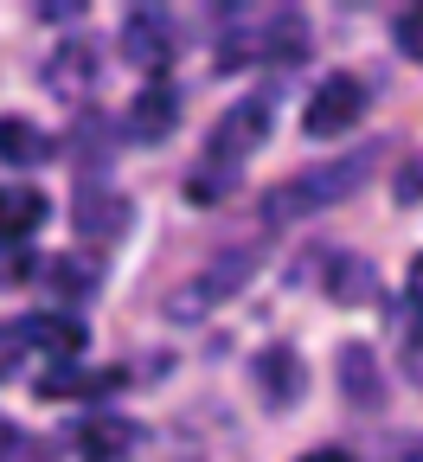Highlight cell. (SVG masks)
Returning <instances> with one entry per match:
<instances>
[{
    "instance_id": "15",
    "label": "cell",
    "mask_w": 423,
    "mask_h": 462,
    "mask_svg": "<svg viewBox=\"0 0 423 462\" xmlns=\"http://www.w3.org/2000/svg\"><path fill=\"white\" fill-rule=\"evenodd\" d=\"M51 154H58V142L39 123H26V116H0V161H7V167H39Z\"/></svg>"
},
{
    "instance_id": "17",
    "label": "cell",
    "mask_w": 423,
    "mask_h": 462,
    "mask_svg": "<svg viewBox=\"0 0 423 462\" xmlns=\"http://www.w3.org/2000/svg\"><path fill=\"white\" fill-rule=\"evenodd\" d=\"M45 225V193L32 187H0V245H26Z\"/></svg>"
},
{
    "instance_id": "13",
    "label": "cell",
    "mask_w": 423,
    "mask_h": 462,
    "mask_svg": "<svg viewBox=\"0 0 423 462\" xmlns=\"http://www.w3.org/2000/svg\"><path fill=\"white\" fill-rule=\"evenodd\" d=\"M20 340H26V354H45L51 366H65L84 354V328L71 315H26L20 321Z\"/></svg>"
},
{
    "instance_id": "30",
    "label": "cell",
    "mask_w": 423,
    "mask_h": 462,
    "mask_svg": "<svg viewBox=\"0 0 423 462\" xmlns=\"http://www.w3.org/2000/svg\"><path fill=\"white\" fill-rule=\"evenodd\" d=\"M7 437H14V424H7V418H0V449H7Z\"/></svg>"
},
{
    "instance_id": "1",
    "label": "cell",
    "mask_w": 423,
    "mask_h": 462,
    "mask_svg": "<svg viewBox=\"0 0 423 462\" xmlns=\"http://www.w3.org/2000/svg\"><path fill=\"white\" fill-rule=\"evenodd\" d=\"M372 161H379V148H359V154H340V161H327V167H301V173H289V180H276L270 193H263V225H301V218H321L327 206H340V199H353L359 193V180L372 173Z\"/></svg>"
},
{
    "instance_id": "18",
    "label": "cell",
    "mask_w": 423,
    "mask_h": 462,
    "mask_svg": "<svg viewBox=\"0 0 423 462\" xmlns=\"http://www.w3.org/2000/svg\"><path fill=\"white\" fill-rule=\"evenodd\" d=\"M327 296L359 309V302H379V270L366 257H327Z\"/></svg>"
},
{
    "instance_id": "26",
    "label": "cell",
    "mask_w": 423,
    "mask_h": 462,
    "mask_svg": "<svg viewBox=\"0 0 423 462\" xmlns=\"http://www.w3.org/2000/svg\"><path fill=\"white\" fill-rule=\"evenodd\" d=\"M398 199H404V206H417V199H423V161H410V167H404V180H398Z\"/></svg>"
},
{
    "instance_id": "29",
    "label": "cell",
    "mask_w": 423,
    "mask_h": 462,
    "mask_svg": "<svg viewBox=\"0 0 423 462\" xmlns=\"http://www.w3.org/2000/svg\"><path fill=\"white\" fill-rule=\"evenodd\" d=\"M410 302H417V309H423V251H417V257H410Z\"/></svg>"
},
{
    "instance_id": "7",
    "label": "cell",
    "mask_w": 423,
    "mask_h": 462,
    "mask_svg": "<svg viewBox=\"0 0 423 462\" xmlns=\"http://www.w3.org/2000/svg\"><path fill=\"white\" fill-rule=\"evenodd\" d=\"M251 385L263 398V411H295V404L308 398V360H301L289 340H276L251 360Z\"/></svg>"
},
{
    "instance_id": "14",
    "label": "cell",
    "mask_w": 423,
    "mask_h": 462,
    "mask_svg": "<svg viewBox=\"0 0 423 462\" xmlns=\"http://www.w3.org/2000/svg\"><path fill=\"white\" fill-rule=\"evenodd\" d=\"M103 392H123V366L84 373L78 360H65V366H45L39 373V398H103Z\"/></svg>"
},
{
    "instance_id": "5",
    "label": "cell",
    "mask_w": 423,
    "mask_h": 462,
    "mask_svg": "<svg viewBox=\"0 0 423 462\" xmlns=\"http://www.w3.org/2000/svg\"><path fill=\"white\" fill-rule=\"evenodd\" d=\"M366 103H372L366 78H353V71H327V78H321V90L308 97V109H301V129H308L315 142H334V135L359 129Z\"/></svg>"
},
{
    "instance_id": "12",
    "label": "cell",
    "mask_w": 423,
    "mask_h": 462,
    "mask_svg": "<svg viewBox=\"0 0 423 462\" xmlns=\"http://www.w3.org/2000/svg\"><path fill=\"white\" fill-rule=\"evenodd\" d=\"M45 90H51L58 103H84V97L97 90V51H90L84 39L58 45V51L45 58Z\"/></svg>"
},
{
    "instance_id": "24",
    "label": "cell",
    "mask_w": 423,
    "mask_h": 462,
    "mask_svg": "<svg viewBox=\"0 0 423 462\" xmlns=\"http://www.w3.org/2000/svg\"><path fill=\"white\" fill-rule=\"evenodd\" d=\"M26 270H32V251L26 245H0V289H14Z\"/></svg>"
},
{
    "instance_id": "27",
    "label": "cell",
    "mask_w": 423,
    "mask_h": 462,
    "mask_svg": "<svg viewBox=\"0 0 423 462\" xmlns=\"http://www.w3.org/2000/svg\"><path fill=\"white\" fill-rule=\"evenodd\" d=\"M295 462H359L353 449H308V456H295Z\"/></svg>"
},
{
    "instance_id": "22",
    "label": "cell",
    "mask_w": 423,
    "mask_h": 462,
    "mask_svg": "<svg viewBox=\"0 0 423 462\" xmlns=\"http://www.w3.org/2000/svg\"><path fill=\"white\" fill-rule=\"evenodd\" d=\"M398 51H404V58H417V65H423V7L398 14Z\"/></svg>"
},
{
    "instance_id": "10",
    "label": "cell",
    "mask_w": 423,
    "mask_h": 462,
    "mask_svg": "<svg viewBox=\"0 0 423 462\" xmlns=\"http://www.w3.org/2000/svg\"><path fill=\"white\" fill-rule=\"evenodd\" d=\"M334 373H340V398L353 404V411H385V373H379V360H372L366 340H346L340 360H334Z\"/></svg>"
},
{
    "instance_id": "19",
    "label": "cell",
    "mask_w": 423,
    "mask_h": 462,
    "mask_svg": "<svg viewBox=\"0 0 423 462\" xmlns=\"http://www.w3.org/2000/svg\"><path fill=\"white\" fill-rule=\"evenodd\" d=\"M109 142H115V129L103 123V116H84V123L71 129V142H65V154H71V161H90V167H103Z\"/></svg>"
},
{
    "instance_id": "23",
    "label": "cell",
    "mask_w": 423,
    "mask_h": 462,
    "mask_svg": "<svg viewBox=\"0 0 423 462\" xmlns=\"http://www.w3.org/2000/svg\"><path fill=\"white\" fill-rule=\"evenodd\" d=\"M404 379L423 392V321H410V328H404Z\"/></svg>"
},
{
    "instance_id": "28",
    "label": "cell",
    "mask_w": 423,
    "mask_h": 462,
    "mask_svg": "<svg viewBox=\"0 0 423 462\" xmlns=\"http://www.w3.org/2000/svg\"><path fill=\"white\" fill-rule=\"evenodd\" d=\"M84 7H78V0H71V7H58V0H45V7H39V20H78Z\"/></svg>"
},
{
    "instance_id": "3",
    "label": "cell",
    "mask_w": 423,
    "mask_h": 462,
    "mask_svg": "<svg viewBox=\"0 0 423 462\" xmlns=\"http://www.w3.org/2000/svg\"><path fill=\"white\" fill-rule=\"evenodd\" d=\"M270 123H276V90H251V97H237L225 116H218V129L206 142V167L218 173H237L263 142H270Z\"/></svg>"
},
{
    "instance_id": "9",
    "label": "cell",
    "mask_w": 423,
    "mask_h": 462,
    "mask_svg": "<svg viewBox=\"0 0 423 462\" xmlns=\"http://www.w3.org/2000/svg\"><path fill=\"white\" fill-rule=\"evenodd\" d=\"M173 123H179V90H173L167 78L142 84V97H135V103H129V116H123L129 142H142V148H161V142L173 135Z\"/></svg>"
},
{
    "instance_id": "4",
    "label": "cell",
    "mask_w": 423,
    "mask_h": 462,
    "mask_svg": "<svg viewBox=\"0 0 423 462\" xmlns=\"http://www.w3.org/2000/svg\"><path fill=\"white\" fill-rule=\"evenodd\" d=\"M251 270H257V251H225L218 263H206V270H193L187 282L167 296V315L173 321H206L218 302H231L237 289L251 282Z\"/></svg>"
},
{
    "instance_id": "11",
    "label": "cell",
    "mask_w": 423,
    "mask_h": 462,
    "mask_svg": "<svg viewBox=\"0 0 423 462\" xmlns=\"http://www.w3.org/2000/svg\"><path fill=\"white\" fill-rule=\"evenodd\" d=\"M71 449H78V462H129L142 449V424H129V418H84L71 430Z\"/></svg>"
},
{
    "instance_id": "8",
    "label": "cell",
    "mask_w": 423,
    "mask_h": 462,
    "mask_svg": "<svg viewBox=\"0 0 423 462\" xmlns=\"http://www.w3.org/2000/svg\"><path fill=\"white\" fill-rule=\"evenodd\" d=\"M71 218H78V231H84V238L115 245V238H123V231L135 225V199H129V193H115V187H103V180H90V187H78Z\"/></svg>"
},
{
    "instance_id": "25",
    "label": "cell",
    "mask_w": 423,
    "mask_h": 462,
    "mask_svg": "<svg viewBox=\"0 0 423 462\" xmlns=\"http://www.w3.org/2000/svg\"><path fill=\"white\" fill-rule=\"evenodd\" d=\"M20 360H26V340H20V321H7L0 328V379H7Z\"/></svg>"
},
{
    "instance_id": "2",
    "label": "cell",
    "mask_w": 423,
    "mask_h": 462,
    "mask_svg": "<svg viewBox=\"0 0 423 462\" xmlns=\"http://www.w3.org/2000/svg\"><path fill=\"white\" fill-rule=\"evenodd\" d=\"M212 58H218V71H251V65L282 71V65H301V58H308V20H301L295 7H282V14H251V26H218Z\"/></svg>"
},
{
    "instance_id": "21",
    "label": "cell",
    "mask_w": 423,
    "mask_h": 462,
    "mask_svg": "<svg viewBox=\"0 0 423 462\" xmlns=\"http://www.w3.org/2000/svg\"><path fill=\"white\" fill-rule=\"evenodd\" d=\"M0 462H58V449H51V437H39V430H14L7 449H0Z\"/></svg>"
},
{
    "instance_id": "16",
    "label": "cell",
    "mask_w": 423,
    "mask_h": 462,
    "mask_svg": "<svg viewBox=\"0 0 423 462\" xmlns=\"http://www.w3.org/2000/svg\"><path fill=\"white\" fill-rule=\"evenodd\" d=\"M45 276H51L45 289H51L58 302H90V296H97V282H103V263L84 257V251H71V257H51Z\"/></svg>"
},
{
    "instance_id": "20",
    "label": "cell",
    "mask_w": 423,
    "mask_h": 462,
    "mask_svg": "<svg viewBox=\"0 0 423 462\" xmlns=\"http://www.w3.org/2000/svg\"><path fill=\"white\" fill-rule=\"evenodd\" d=\"M231 187H237V173H218V167H193V180H187V199L193 206H212V199H231Z\"/></svg>"
},
{
    "instance_id": "6",
    "label": "cell",
    "mask_w": 423,
    "mask_h": 462,
    "mask_svg": "<svg viewBox=\"0 0 423 462\" xmlns=\"http://www.w3.org/2000/svg\"><path fill=\"white\" fill-rule=\"evenodd\" d=\"M123 58L135 71H148V78H161L167 65H173V51H179V32H173V14L167 7H129L123 14Z\"/></svg>"
}]
</instances>
